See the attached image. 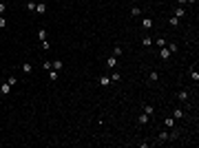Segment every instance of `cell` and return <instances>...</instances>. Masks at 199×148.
I'll use <instances>...</instances> for the list:
<instances>
[{
    "label": "cell",
    "instance_id": "obj_1",
    "mask_svg": "<svg viewBox=\"0 0 199 148\" xmlns=\"http://www.w3.org/2000/svg\"><path fill=\"white\" fill-rule=\"evenodd\" d=\"M35 13H38V16H44L47 13V2H35Z\"/></svg>",
    "mask_w": 199,
    "mask_h": 148
},
{
    "label": "cell",
    "instance_id": "obj_2",
    "mask_svg": "<svg viewBox=\"0 0 199 148\" xmlns=\"http://www.w3.org/2000/svg\"><path fill=\"white\" fill-rule=\"evenodd\" d=\"M170 55H173V53H170L168 47H162V49H159V58H162V60H168Z\"/></svg>",
    "mask_w": 199,
    "mask_h": 148
},
{
    "label": "cell",
    "instance_id": "obj_3",
    "mask_svg": "<svg viewBox=\"0 0 199 148\" xmlns=\"http://www.w3.org/2000/svg\"><path fill=\"white\" fill-rule=\"evenodd\" d=\"M20 71H22L25 75H29L31 71H33V64H31V62H22V66H20Z\"/></svg>",
    "mask_w": 199,
    "mask_h": 148
},
{
    "label": "cell",
    "instance_id": "obj_4",
    "mask_svg": "<svg viewBox=\"0 0 199 148\" xmlns=\"http://www.w3.org/2000/svg\"><path fill=\"white\" fill-rule=\"evenodd\" d=\"M0 93H2V95H9L11 93V84L9 82H2V84H0Z\"/></svg>",
    "mask_w": 199,
    "mask_h": 148
},
{
    "label": "cell",
    "instance_id": "obj_5",
    "mask_svg": "<svg viewBox=\"0 0 199 148\" xmlns=\"http://www.w3.org/2000/svg\"><path fill=\"white\" fill-rule=\"evenodd\" d=\"M115 64H117V58H115V55H109V58H106V66H109V69H115Z\"/></svg>",
    "mask_w": 199,
    "mask_h": 148
},
{
    "label": "cell",
    "instance_id": "obj_6",
    "mask_svg": "<svg viewBox=\"0 0 199 148\" xmlns=\"http://www.w3.org/2000/svg\"><path fill=\"white\" fill-rule=\"evenodd\" d=\"M164 126H166V128H173V126H177V119H175V117H166L164 119Z\"/></svg>",
    "mask_w": 199,
    "mask_h": 148
},
{
    "label": "cell",
    "instance_id": "obj_7",
    "mask_svg": "<svg viewBox=\"0 0 199 148\" xmlns=\"http://www.w3.org/2000/svg\"><path fill=\"white\" fill-rule=\"evenodd\" d=\"M142 27L144 29H153V18H142Z\"/></svg>",
    "mask_w": 199,
    "mask_h": 148
},
{
    "label": "cell",
    "instance_id": "obj_8",
    "mask_svg": "<svg viewBox=\"0 0 199 148\" xmlns=\"http://www.w3.org/2000/svg\"><path fill=\"white\" fill-rule=\"evenodd\" d=\"M177 99H179V102H186V99H188V91H179V93H177Z\"/></svg>",
    "mask_w": 199,
    "mask_h": 148
},
{
    "label": "cell",
    "instance_id": "obj_9",
    "mask_svg": "<svg viewBox=\"0 0 199 148\" xmlns=\"http://www.w3.org/2000/svg\"><path fill=\"white\" fill-rule=\"evenodd\" d=\"M38 40H40V42H44V40H47V29H38Z\"/></svg>",
    "mask_w": 199,
    "mask_h": 148
},
{
    "label": "cell",
    "instance_id": "obj_10",
    "mask_svg": "<svg viewBox=\"0 0 199 148\" xmlns=\"http://www.w3.org/2000/svg\"><path fill=\"white\" fill-rule=\"evenodd\" d=\"M51 66H53L55 71H60L62 66H64V62H62V60H53V64H51Z\"/></svg>",
    "mask_w": 199,
    "mask_h": 148
},
{
    "label": "cell",
    "instance_id": "obj_11",
    "mask_svg": "<svg viewBox=\"0 0 199 148\" xmlns=\"http://www.w3.org/2000/svg\"><path fill=\"white\" fill-rule=\"evenodd\" d=\"M100 84H102V86H109V84H111V78H109V75H102V78H100Z\"/></svg>",
    "mask_w": 199,
    "mask_h": 148
},
{
    "label": "cell",
    "instance_id": "obj_12",
    "mask_svg": "<svg viewBox=\"0 0 199 148\" xmlns=\"http://www.w3.org/2000/svg\"><path fill=\"white\" fill-rule=\"evenodd\" d=\"M148 80H150V82H157V80H159V73H157V71H150V73H148Z\"/></svg>",
    "mask_w": 199,
    "mask_h": 148
},
{
    "label": "cell",
    "instance_id": "obj_13",
    "mask_svg": "<svg viewBox=\"0 0 199 148\" xmlns=\"http://www.w3.org/2000/svg\"><path fill=\"white\" fill-rule=\"evenodd\" d=\"M184 7H175V16H177V18H184Z\"/></svg>",
    "mask_w": 199,
    "mask_h": 148
},
{
    "label": "cell",
    "instance_id": "obj_14",
    "mask_svg": "<svg viewBox=\"0 0 199 148\" xmlns=\"http://www.w3.org/2000/svg\"><path fill=\"white\" fill-rule=\"evenodd\" d=\"M173 117H175V119H181V117H184V111H181V109H175Z\"/></svg>",
    "mask_w": 199,
    "mask_h": 148
},
{
    "label": "cell",
    "instance_id": "obj_15",
    "mask_svg": "<svg viewBox=\"0 0 199 148\" xmlns=\"http://www.w3.org/2000/svg\"><path fill=\"white\" fill-rule=\"evenodd\" d=\"M148 119H150V115H146V113L139 115V124H148Z\"/></svg>",
    "mask_w": 199,
    "mask_h": 148
},
{
    "label": "cell",
    "instance_id": "obj_16",
    "mask_svg": "<svg viewBox=\"0 0 199 148\" xmlns=\"http://www.w3.org/2000/svg\"><path fill=\"white\" fill-rule=\"evenodd\" d=\"M49 80H51V82H55V80H58V71H55V69L49 71Z\"/></svg>",
    "mask_w": 199,
    "mask_h": 148
},
{
    "label": "cell",
    "instance_id": "obj_17",
    "mask_svg": "<svg viewBox=\"0 0 199 148\" xmlns=\"http://www.w3.org/2000/svg\"><path fill=\"white\" fill-rule=\"evenodd\" d=\"M142 44H144V47H150V44H153V38H148V35L142 38Z\"/></svg>",
    "mask_w": 199,
    "mask_h": 148
},
{
    "label": "cell",
    "instance_id": "obj_18",
    "mask_svg": "<svg viewBox=\"0 0 199 148\" xmlns=\"http://www.w3.org/2000/svg\"><path fill=\"white\" fill-rule=\"evenodd\" d=\"M168 25H170V27H177V25H179V18H177V16H173V18L168 20Z\"/></svg>",
    "mask_w": 199,
    "mask_h": 148
},
{
    "label": "cell",
    "instance_id": "obj_19",
    "mask_svg": "<svg viewBox=\"0 0 199 148\" xmlns=\"http://www.w3.org/2000/svg\"><path fill=\"white\" fill-rule=\"evenodd\" d=\"M166 139H168V133H159V137H157V142H159V144H164Z\"/></svg>",
    "mask_w": 199,
    "mask_h": 148
},
{
    "label": "cell",
    "instance_id": "obj_20",
    "mask_svg": "<svg viewBox=\"0 0 199 148\" xmlns=\"http://www.w3.org/2000/svg\"><path fill=\"white\" fill-rule=\"evenodd\" d=\"M144 113H146V115H153V113H155V109L150 106V104H146V106H144Z\"/></svg>",
    "mask_w": 199,
    "mask_h": 148
},
{
    "label": "cell",
    "instance_id": "obj_21",
    "mask_svg": "<svg viewBox=\"0 0 199 148\" xmlns=\"http://www.w3.org/2000/svg\"><path fill=\"white\" fill-rule=\"evenodd\" d=\"M122 53H124V51H122V47H115V49H113V55H115V58H119Z\"/></svg>",
    "mask_w": 199,
    "mask_h": 148
},
{
    "label": "cell",
    "instance_id": "obj_22",
    "mask_svg": "<svg viewBox=\"0 0 199 148\" xmlns=\"http://www.w3.org/2000/svg\"><path fill=\"white\" fill-rule=\"evenodd\" d=\"M119 78H122V75H119V73H117V71H113V73H111V82H117V80H119Z\"/></svg>",
    "mask_w": 199,
    "mask_h": 148
},
{
    "label": "cell",
    "instance_id": "obj_23",
    "mask_svg": "<svg viewBox=\"0 0 199 148\" xmlns=\"http://www.w3.org/2000/svg\"><path fill=\"white\" fill-rule=\"evenodd\" d=\"M27 9H29V11H35V0H29V2H27Z\"/></svg>",
    "mask_w": 199,
    "mask_h": 148
},
{
    "label": "cell",
    "instance_id": "obj_24",
    "mask_svg": "<svg viewBox=\"0 0 199 148\" xmlns=\"http://www.w3.org/2000/svg\"><path fill=\"white\" fill-rule=\"evenodd\" d=\"M7 82H9L11 86H16V84H18V78H16V75H9V80H7Z\"/></svg>",
    "mask_w": 199,
    "mask_h": 148
},
{
    "label": "cell",
    "instance_id": "obj_25",
    "mask_svg": "<svg viewBox=\"0 0 199 148\" xmlns=\"http://www.w3.org/2000/svg\"><path fill=\"white\" fill-rule=\"evenodd\" d=\"M190 78H193L195 82H197V80H199V73H197V69H190Z\"/></svg>",
    "mask_w": 199,
    "mask_h": 148
},
{
    "label": "cell",
    "instance_id": "obj_26",
    "mask_svg": "<svg viewBox=\"0 0 199 148\" xmlns=\"http://www.w3.org/2000/svg\"><path fill=\"white\" fill-rule=\"evenodd\" d=\"M155 42H157V47H159V49H162V47H166V40H164V38H157Z\"/></svg>",
    "mask_w": 199,
    "mask_h": 148
},
{
    "label": "cell",
    "instance_id": "obj_27",
    "mask_svg": "<svg viewBox=\"0 0 199 148\" xmlns=\"http://www.w3.org/2000/svg\"><path fill=\"white\" fill-rule=\"evenodd\" d=\"M42 66H44L47 71H51V69H53V66H51V62H49V60H44V62H42Z\"/></svg>",
    "mask_w": 199,
    "mask_h": 148
},
{
    "label": "cell",
    "instance_id": "obj_28",
    "mask_svg": "<svg viewBox=\"0 0 199 148\" xmlns=\"http://www.w3.org/2000/svg\"><path fill=\"white\" fill-rule=\"evenodd\" d=\"M131 13H133V16H139L142 11H139V7H133V9H131Z\"/></svg>",
    "mask_w": 199,
    "mask_h": 148
},
{
    "label": "cell",
    "instance_id": "obj_29",
    "mask_svg": "<svg viewBox=\"0 0 199 148\" xmlns=\"http://www.w3.org/2000/svg\"><path fill=\"white\" fill-rule=\"evenodd\" d=\"M5 11H7V5H5V2H0V16L5 13Z\"/></svg>",
    "mask_w": 199,
    "mask_h": 148
},
{
    "label": "cell",
    "instance_id": "obj_30",
    "mask_svg": "<svg viewBox=\"0 0 199 148\" xmlns=\"http://www.w3.org/2000/svg\"><path fill=\"white\" fill-rule=\"evenodd\" d=\"M2 27H7V20L2 18V16H0V29H2Z\"/></svg>",
    "mask_w": 199,
    "mask_h": 148
},
{
    "label": "cell",
    "instance_id": "obj_31",
    "mask_svg": "<svg viewBox=\"0 0 199 148\" xmlns=\"http://www.w3.org/2000/svg\"><path fill=\"white\" fill-rule=\"evenodd\" d=\"M184 5H188V0H177V7H184Z\"/></svg>",
    "mask_w": 199,
    "mask_h": 148
}]
</instances>
